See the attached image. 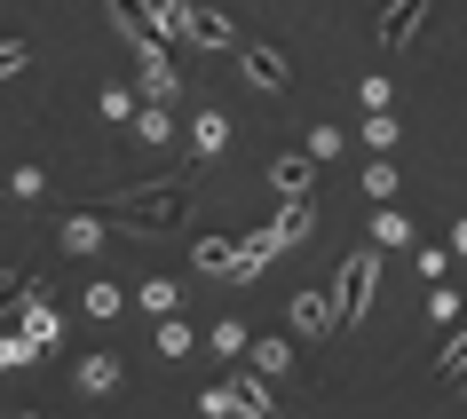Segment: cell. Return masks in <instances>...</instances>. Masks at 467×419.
<instances>
[{"mask_svg": "<svg viewBox=\"0 0 467 419\" xmlns=\"http://www.w3.org/2000/svg\"><path fill=\"white\" fill-rule=\"evenodd\" d=\"M428 25V0H389V16H380V48H412V32Z\"/></svg>", "mask_w": 467, "mask_h": 419, "instance_id": "cell-5", "label": "cell"}, {"mask_svg": "<svg viewBox=\"0 0 467 419\" xmlns=\"http://www.w3.org/2000/svg\"><path fill=\"white\" fill-rule=\"evenodd\" d=\"M150 309V317H174V301H182V285H174V277H143V293H135Z\"/></svg>", "mask_w": 467, "mask_h": 419, "instance_id": "cell-21", "label": "cell"}, {"mask_svg": "<svg viewBox=\"0 0 467 419\" xmlns=\"http://www.w3.org/2000/svg\"><path fill=\"white\" fill-rule=\"evenodd\" d=\"M420 230H412V214H396V206H380L372 214V246H412Z\"/></svg>", "mask_w": 467, "mask_h": 419, "instance_id": "cell-18", "label": "cell"}, {"mask_svg": "<svg viewBox=\"0 0 467 419\" xmlns=\"http://www.w3.org/2000/svg\"><path fill=\"white\" fill-rule=\"evenodd\" d=\"M428 317L451 324V317H460V293H451V285H436V293H428Z\"/></svg>", "mask_w": 467, "mask_h": 419, "instance_id": "cell-32", "label": "cell"}, {"mask_svg": "<svg viewBox=\"0 0 467 419\" xmlns=\"http://www.w3.org/2000/svg\"><path fill=\"white\" fill-rule=\"evenodd\" d=\"M238 64H246V79H254V87H270V96L294 87V72H285V56H277V48H238Z\"/></svg>", "mask_w": 467, "mask_h": 419, "instance_id": "cell-9", "label": "cell"}, {"mask_svg": "<svg viewBox=\"0 0 467 419\" xmlns=\"http://www.w3.org/2000/svg\"><path fill=\"white\" fill-rule=\"evenodd\" d=\"M460 372H467V332H451L443 356H436V380H460Z\"/></svg>", "mask_w": 467, "mask_h": 419, "instance_id": "cell-26", "label": "cell"}, {"mask_svg": "<svg viewBox=\"0 0 467 419\" xmlns=\"http://www.w3.org/2000/svg\"><path fill=\"white\" fill-rule=\"evenodd\" d=\"M198 412H206V419H238V395H230V380H222V388H206V395H198Z\"/></svg>", "mask_w": 467, "mask_h": 419, "instance_id": "cell-28", "label": "cell"}, {"mask_svg": "<svg viewBox=\"0 0 467 419\" xmlns=\"http://www.w3.org/2000/svg\"><path fill=\"white\" fill-rule=\"evenodd\" d=\"M16 285H25V277H0V293H16Z\"/></svg>", "mask_w": 467, "mask_h": 419, "instance_id": "cell-36", "label": "cell"}, {"mask_svg": "<svg viewBox=\"0 0 467 419\" xmlns=\"http://www.w3.org/2000/svg\"><path fill=\"white\" fill-rule=\"evenodd\" d=\"M206 341H214V356H246V324H238V317H214Z\"/></svg>", "mask_w": 467, "mask_h": 419, "instance_id": "cell-24", "label": "cell"}, {"mask_svg": "<svg viewBox=\"0 0 467 419\" xmlns=\"http://www.w3.org/2000/svg\"><path fill=\"white\" fill-rule=\"evenodd\" d=\"M309 158H341V127H309Z\"/></svg>", "mask_w": 467, "mask_h": 419, "instance_id": "cell-30", "label": "cell"}, {"mask_svg": "<svg viewBox=\"0 0 467 419\" xmlns=\"http://www.w3.org/2000/svg\"><path fill=\"white\" fill-rule=\"evenodd\" d=\"M230 395H238V419H277V395L262 372H230Z\"/></svg>", "mask_w": 467, "mask_h": 419, "instance_id": "cell-8", "label": "cell"}, {"mask_svg": "<svg viewBox=\"0 0 467 419\" xmlns=\"http://www.w3.org/2000/svg\"><path fill=\"white\" fill-rule=\"evenodd\" d=\"M285 364H294V341H246V372H262V380H285Z\"/></svg>", "mask_w": 467, "mask_h": 419, "instance_id": "cell-12", "label": "cell"}, {"mask_svg": "<svg viewBox=\"0 0 467 419\" xmlns=\"http://www.w3.org/2000/svg\"><path fill=\"white\" fill-rule=\"evenodd\" d=\"M451 253H460V261H467V214H460V222H451Z\"/></svg>", "mask_w": 467, "mask_h": 419, "instance_id": "cell-35", "label": "cell"}, {"mask_svg": "<svg viewBox=\"0 0 467 419\" xmlns=\"http://www.w3.org/2000/svg\"><path fill=\"white\" fill-rule=\"evenodd\" d=\"M8 317L25 324L32 348H56V341H64V317L48 309V293H40V285H16V309H8Z\"/></svg>", "mask_w": 467, "mask_h": 419, "instance_id": "cell-2", "label": "cell"}, {"mask_svg": "<svg viewBox=\"0 0 467 419\" xmlns=\"http://www.w3.org/2000/svg\"><path fill=\"white\" fill-rule=\"evenodd\" d=\"M8 190H16V198H40V190H48V174H40V167H16V182H8Z\"/></svg>", "mask_w": 467, "mask_h": 419, "instance_id": "cell-33", "label": "cell"}, {"mask_svg": "<svg viewBox=\"0 0 467 419\" xmlns=\"http://www.w3.org/2000/svg\"><path fill=\"white\" fill-rule=\"evenodd\" d=\"M277 253H285V238H277V230H254L246 246L230 253V277H238V285H246V277H262V270H270Z\"/></svg>", "mask_w": 467, "mask_h": 419, "instance_id": "cell-7", "label": "cell"}, {"mask_svg": "<svg viewBox=\"0 0 467 419\" xmlns=\"http://www.w3.org/2000/svg\"><path fill=\"white\" fill-rule=\"evenodd\" d=\"M79 309H88V317H119V285H88V293H79Z\"/></svg>", "mask_w": 467, "mask_h": 419, "instance_id": "cell-25", "label": "cell"}, {"mask_svg": "<svg viewBox=\"0 0 467 419\" xmlns=\"http://www.w3.org/2000/svg\"><path fill=\"white\" fill-rule=\"evenodd\" d=\"M372 293H380V253L357 246V253L341 261V277H333V293H325V301H333V324H357V317L372 309Z\"/></svg>", "mask_w": 467, "mask_h": 419, "instance_id": "cell-1", "label": "cell"}, {"mask_svg": "<svg viewBox=\"0 0 467 419\" xmlns=\"http://www.w3.org/2000/svg\"><path fill=\"white\" fill-rule=\"evenodd\" d=\"M451 270V246H420V277H443Z\"/></svg>", "mask_w": 467, "mask_h": 419, "instance_id": "cell-34", "label": "cell"}, {"mask_svg": "<svg viewBox=\"0 0 467 419\" xmlns=\"http://www.w3.org/2000/svg\"><path fill=\"white\" fill-rule=\"evenodd\" d=\"M222 143H230V119H222V111H198V119H191V150H198V158H214Z\"/></svg>", "mask_w": 467, "mask_h": 419, "instance_id": "cell-16", "label": "cell"}, {"mask_svg": "<svg viewBox=\"0 0 467 419\" xmlns=\"http://www.w3.org/2000/svg\"><path fill=\"white\" fill-rule=\"evenodd\" d=\"M16 419H40V412H16Z\"/></svg>", "mask_w": 467, "mask_h": 419, "instance_id": "cell-37", "label": "cell"}, {"mask_svg": "<svg viewBox=\"0 0 467 419\" xmlns=\"http://www.w3.org/2000/svg\"><path fill=\"white\" fill-rule=\"evenodd\" d=\"M72 388H79V395H111V388H119V356H79Z\"/></svg>", "mask_w": 467, "mask_h": 419, "instance_id": "cell-11", "label": "cell"}, {"mask_svg": "<svg viewBox=\"0 0 467 419\" xmlns=\"http://www.w3.org/2000/svg\"><path fill=\"white\" fill-rule=\"evenodd\" d=\"M285 317H294L301 341H325V332H333V301H325V293H294V309H285Z\"/></svg>", "mask_w": 467, "mask_h": 419, "instance_id": "cell-10", "label": "cell"}, {"mask_svg": "<svg viewBox=\"0 0 467 419\" xmlns=\"http://www.w3.org/2000/svg\"><path fill=\"white\" fill-rule=\"evenodd\" d=\"M135 56H143V103H174V96H182V72L167 64V48H159V40H150V48H135Z\"/></svg>", "mask_w": 467, "mask_h": 419, "instance_id": "cell-4", "label": "cell"}, {"mask_svg": "<svg viewBox=\"0 0 467 419\" xmlns=\"http://www.w3.org/2000/svg\"><path fill=\"white\" fill-rule=\"evenodd\" d=\"M182 32H191L198 48H238V25H230V16H214L206 0H182Z\"/></svg>", "mask_w": 467, "mask_h": 419, "instance_id": "cell-3", "label": "cell"}, {"mask_svg": "<svg viewBox=\"0 0 467 419\" xmlns=\"http://www.w3.org/2000/svg\"><path fill=\"white\" fill-rule=\"evenodd\" d=\"M135 135H143V143H174V119H167V103H135Z\"/></svg>", "mask_w": 467, "mask_h": 419, "instance_id": "cell-20", "label": "cell"}, {"mask_svg": "<svg viewBox=\"0 0 467 419\" xmlns=\"http://www.w3.org/2000/svg\"><path fill=\"white\" fill-rule=\"evenodd\" d=\"M191 348H198L191 324H182V317H159V356H191Z\"/></svg>", "mask_w": 467, "mask_h": 419, "instance_id": "cell-23", "label": "cell"}, {"mask_svg": "<svg viewBox=\"0 0 467 419\" xmlns=\"http://www.w3.org/2000/svg\"><path fill=\"white\" fill-rule=\"evenodd\" d=\"M277 238H285V246H301V238H309V230H317V206H309V198H285V214H277Z\"/></svg>", "mask_w": 467, "mask_h": 419, "instance_id": "cell-14", "label": "cell"}, {"mask_svg": "<svg viewBox=\"0 0 467 419\" xmlns=\"http://www.w3.org/2000/svg\"><path fill=\"white\" fill-rule=\"evenodd\" d=\"M357 96H365V111H389V96H396V87H389V72H372L365 87H357Z\"/></svg>", "mask_w": 467, "mask_h": 419, "instance_id": "cell-31", "label": "cell"}, {"mask_svg": "<svg viewBox=\"0 0 467 419\" xmlns=\"http://www.w3.org/2000/svg\"><path fill=\"white\" fill-rule=\"evenodd\" d=\"M32 356H40V348H32L25 332H0V372H16V364H32Z\"/></svg>", "mask_w": 467, "mask_h": 419, "instance_id": "cell-27", "label": "cell"}, {"mask_svg": "<svg viewBox=\"0 0 467 419\" xmlns=\"http://www.w3.org/2000/svg\"><path fill=\"white\" fill-rule=\"evenodd\" d=\"M230 253H238L230 238H198V246H191V270L198 277H230Z\"/></svg>", "mask_w": 467, "mask_h": 419, "instance_id": "cell-17", "label": "cell"}, {"mask_svg": "<svg viewBox=\"0 0 467 419\" xmlns=\"http://www.w3.org/2000/svg\"><path fill=\"white\" fill-rule=\"evenodd\" d=\"M396 190H404L396 167H389V158H372V167H365V198H372V206H396Z\"/></svg>", "mask_w": 467, "mask_h": 419, "instance_id": "cell-22", "label": "cell"}, {"mask_svg": "<svg viewBox=\"0 0 467 419\" xmlns=\"http://www.w3.org/2000/svg\"><path fill=\"white\" fill-rule=\"evenodd\" d=\"M357 135H365V143L380 150V158H389V150L404 143V119H396V111H365V127H357Z\"/></svg>", "mask_w": 467, "mask_h": 419, "instance_id": "cell-15", "label": "cell"}, {"mask_svg": "<svg viewBox=\"0 0 467 419\" xmlns=\"http://www.w3.org/2000/svg\"><path fill=\"white\" fill-rule=\"evenodd\" d=\"M103 246V214H72L64 222V253H96Z\"/></svg>", "mask_w": 467, "mask_h": 419, "instance_id": "cell-19", "label": "cell"}, {"mask_svg": "<svg viewBox=\"0 0 467 419\" xmlns=\"http://www.w3.org/2000/svg\"><path fill=\"white\" fill-rule=\"evenodd\" d=\"M32 64V40H0V79H16Z\"/></svg>", "mask_w": 467, "mask_h": 419, "instance_id": "cell-29", "label": "cell"}, {"mask_svg": "<svg viewBox=\"0 0 467 419\" xmlns=\"http://www.w3.org/2000/svg\"><path fill=\"white\" fill-rule=\"evenodd\" d=\"M270 182L285 198H309V190H317V158H309V150H277V158H270Z\"/></svg>", "mask_w": 467, "mask_h": 419, "instance_id": "cell-6", "label": "cell"}, {"mask_svg": "<svg viewBox=\"0 0 467 419\" xmlns=\"http://www.w3.org/2000/svg\"><path fill=\"white\" fill-rule=\"evenodd\" d=\"M135 16L150 25V40L167 32V40H182V0H135Z\"/></svg>", "mask_w": 467, "mask_h": 419, "instance_id": "cell-13", "label": "cell"}]
</instances>
